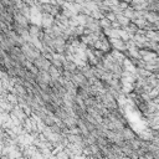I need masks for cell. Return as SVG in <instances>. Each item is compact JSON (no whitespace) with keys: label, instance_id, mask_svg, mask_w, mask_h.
I'll list each match as a JSON object with an SVG mask.
<instances>
[{"label":"cell","instance_id":"cell-1","mask_svg":"<svg viewBox=\"0 0 159 159\" xmlns=\"http://www.w3.org/2000/svg\"><path fill=\"white\" fill-rule=\"evenodd\" d=\"M147 158L148 159H153V155L152 154H147Z\"/></svg>","mask_w":159,"mask_h":159}]
</instances>
